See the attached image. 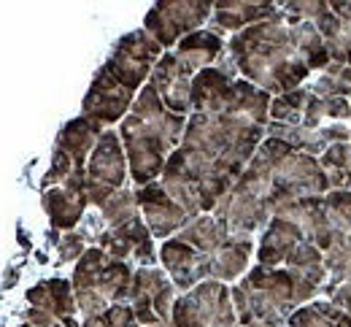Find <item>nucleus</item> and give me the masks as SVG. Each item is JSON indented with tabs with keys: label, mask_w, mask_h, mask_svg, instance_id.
Instances as JSON below:
<instances>
[{
	"label": "nucleus",
	"mask_w": 351,
	"mask_h": 327,
	"mask_svg": "<svg viewBox=\"0 0 351 327\" xmlns=\"http://www.w3.org/2000/svg\"><path fill=\"white\" fill-rule=\"evenodd\" d=\"M281 11L270 22H257L230 41L241 73L265 93L287 95L308 76V62L295 44L292 25H281Z\"/></svg>",
	"instance_id": "f257e3e1"
},
{
	"label": "nucleus",
	"mask_w": 351,
	"mask_h": 327,
	"mask_svg": "<svg viewBox=\"0 0 351 327\" xmlns=\"http://www.w3.org/2000/svg\"><path fill=\"white\" fill-rule=\"evenodd\" d=\"M186 117H178L165 108L157 90L149 84L132 103V114L122 122V141L128 146L130 173L135 184H152L168 162V154L181 141Z\"/></svg>",
	"instance_id": "f03ea898"
},
{
	"label": "nucleus",
	"mask_w": 351,
	"mask_h": 327,
	"mask_svg": "<svg viewBox=\"0 0 351 327\" xmlns=\"http://www.w3.org/2000/svg\"><path fill=\"white\" fill-rule=\"evenodd\" d=\"M173 327H235L230 292L221 281H200L173 303Z\"/></svg>",
	"instance_id": "7ed1b4c3"
},
{
	"label": "nucleus",
	"mask_w": 351,
	"mask_h": 327,
	"mask_svg": "<svg viewBox=\"0 0 351 327\" xmlns=\"http://www.w3.org/2000/svg\"><path fill=\"white\" fill-rule=\"evenodd\" d=\"M160 57H162V47L146 30H135L117 44L114 54L100 71L128 93H135L146 82V76L154 71L152 65H157Z\"/></svg>",
	"instance_id": "20e7f679"
},
{
	"label": "nucleus",
	"mask_w": 351,
	"mask_h": 327,
	"mask_svg": "<svg viewBox=\"0 0 351 327\" xmlns=\"http://www.w3.org/2000/svg\"><path fill=\"white\" fill-rule=\"evenodd\" d=\"M128 157L122 152V141L114 130H103L87 162V200L103 208L125 182Z\"/></svg>",
	"instance_id": "39448f33"
},
{
	"label": "nucleus",
	"mask_w": 351,
	"mask_h": 327,
	"mask_svg": "<svg viewBox=\"0 0 351 327\" xmlns=\"http://www.w3.org/2000/svg\"><path fill=\"white\" fill-rule=\"evenodd\" d=\"M211 14L214 3H157L146 14V33L160 47H173L181 36L197 33Z\"/></svg>",
	"instance_id": "423d86ee"
},
{
	"label": "nucleus",
	"mask_w": 351,
	"mask_h": 327,
	"mask_svg": "<svg viewBox=\"0 0 351 327\" xmlns=\"http://www.w3.org/2000/svg\"><path fill=\"white\" fill-rule=\"evenodd\" d=\"M173 284L165 279L162 271L157 268H138L132 274V311L135 319L143 325H160L168 322L173 314Z\"/></svg>",
	"instance_id": "0eeeda50"
},
{
	"label": "nucleus",
	"mask_w": 351,
	"mask_h": 327,
	"mask_svg": "<svg viewBox=\"0 0 351 327\" xmlns=\"http://www.w3.org/2000/svg\"><path fill=\"white\" fill-rule=\"evenodd\" d=\"M135 200H138V208L143 211L146 228H149L152 235L165 238V235L181 230L192 219L173 197L165 192V187L160 182H152V184L141 187L135 192Z\"/></svg>",
	"instance_id": "6e6552de"
},
{
	"label": "nucleus",
	"mask_w": 351,
	"mask_h": 327,
	"mask_svg": "<svg viewBox=\"0 0 351 327\" xmlns=\"http://www.w3.org/2000/svg\"><path fill=\"white\" fill-rule=\"evenodd\" d=\"M100 249L103 252H111L114 260H122L125 257H135L138 263L143 265H152L154 263V243H152V233L149 228L143 225V219H132L130 225H122V228H108L103 230L97 238Z\"/></svg>",
	"instance_id": "1a4fd4ad"
},
{
	"label": "nucleus",
	"mask_w": 351,
	"mask_h": 327,
	"mask_svg": "<svg viewBox=\"0 0 351 327\" xmlns=\"http://www.w3.org/2000/svg\"><path fill=\"white\" fill-rule=\"evenodd\" d=\"M132 93L125 87H119L114 79H108L103 71L95 76L87 97H84V117L100 122V125H111L117 119H122V114L130 108Z\"/></svg>",
	"instance_id": "9d476101"
},
{
	"label": "nucleus",
	"mask_w": 351,
	"mask_h": 327,
	"mask_svg": "<svg viewBox=\"0 0 351 327\" xmlns=\"http://www.w3.org/2000/svg\"><path fill=\"white\" fill-rule=\"evenodd\" d=\"M221 49H224V41L217 30H197L178 41V49L173 51V62L181 76L192 79L219 57Z\"/></svg>",
	"instance_id": "9b49d317"
},
{
	"label": "nucleus",
	"mask_w": 351,
	"mask_h": 327,
	"mask_svg": "<svg viewBox=\"0 0 351 327\" xmlns=\"http://www.w3.org/2000/svg\"><path fill=\"white\" fill-rule=\"evenodd\" d=\"M100 136H103V125L82 114L79 119H73L62 128V133L57 138V149H62L76 162V171H87V154H92Z\"/></svg>",
	"instance_id": "f8f14e48"
},
{
	"label": "nucleus",
	"mask_w": 351,
	"mask_h": 327,
	"mask_svg": "<svg viewBox=\"0 0 351 327\" xmlns=\"http://www.w3.org/2000/svg\"><path fill=\"white\" fill-rule=\"evenodd\" d=\"M278 16V8L273 3H214V22L217 30H241L252 27V22H265Z\"/></svg>",
	"instance_id": "ddd939ff"
},
{
	"label": "nucleus",
	"mask_w": 351,
	"mask_h": 327,
	"mask_svg": "<svg viewBox=\"0 0 351 327\" xmlns=\"http://www.w3.org/2000/svg\"><path fill=\"white\" fill-rule=\"evenodd\" d=\"M84 206H87V195H82V192H73L68 187L44 189V208L54 228L71 230L82 219Z\"/></svg>",
	"instance_id": "4468645a"
},
{
	"label": "nucleus",
	"mask_w": 351,
	"mask_h": 327,
	"mask_svg": "<svg viewBox=\"0 0 351 327\" xmlns=\"http://www.w3.org/2000/svg\"><path fill=\"white\" fill-rule=\"evenodd\" d=\"M289 327H351V314L335 308V303H308L289 317Z\"/></svg>",
	"instance_id": "2eb2a0df"
},
{
	"label": "nucleus",
	"mask_w": 351,
	"mask_h": 327,
	"mask_svg": "<svg viewBox=\"0 0 351 327\" xmlns=\"http://www.w3.org/2000/svg\"><path fill=\"white\" fill-rule=\"evenodd\" d=\"M322 168L332 189L351 192V143H335L322 154Z\"/></svg>",
	"instance_id": "dca6fc26"
},
{
	"label": "nucleus",
	"mask_w": 351,
	"mask_h": 327,
	"mask_svg": "<svg viewBox=\"0 0 351 327\" xmlns=\"http://www.w3.org/2000/svg\"><path fill=\"white\" fill-rule=\"evenodd\" d=\"M308 103V90H292L270 100V119L276 125H300Z\"/></svg>",
	"instance_id": "f3484780"
},
{
	"label": "nucleus",
	"mask_w": 351,
	"mask_h": 327,
	"mask_svg": "<svg viewBox=\"0 0 351 327\" xmlns=\"http://www.w3.org/2000/svg\"><path fill=\"white\" fill-rule=\"evenodd\" d=\"M103 219L108 222V228H122L130 225L132 219H138V200L128 189H119L103 208H100Z\"/></svg>",
	"instance_id": "a211bd4d"
},
{
	"label": "nucleus",
	"mask_w": 351,
	"mask_h": 327,
	"mask_svg": "<svg viewBox=\"0 0 351 327\" xmlns=\"http://www.w3.org/2000/svg\"><path fill=\"white\" fill-rule=\"evenodd\" d=\"M84 327H138V319H135V311L132 308L122 306V303H114L100 317L87 319Z\"/></svg>",
	"instance_id": "6ab92c4d"
},
{
	"label": "nucleus",
	"mask_w": 351,
	"mask_h": 327,
	"mask_svg": "<svg viewBox=\"0 0 351 327\" xmlns=\"http://www.w3.org/2000/svg\"><path fill=\"white\" fill-rule=\"evenodd\" d=\"M76 171V162L62 152V149H54V157H51V168L46 171L44 176V189L54 187V184H65L68 176Z\"/></svg>",
	"instance_id": "aec40b11"
},
{
	"label": "nucleus",
	"mask_w": 351,
	"mask_h": 327,
	"mask_svg": "<svg viewBox=\"0 0 351 327\" xmlns=\"http://www.w3.org/2000/svg\"><path fill=\"white\" fill-rule=\"evenodd\" d=\"M57 246H60V260L62 263H71V260L84 257V235L68 233L62 238V243H57Z\"/></svg>",
	"instance_id": "412c9836"
},
{
	"label": "nucleus",
	"mask_w": 351,
	"mask_h": 327,
	"mask_svg": "<svg viewBox=\"0 0 351 327\" xmlns=\"http://www.w3.org/2000/svg\"><path fill=\"white\" fill-rule=\"evenodd\" d=\"M152 327H171V325H165V322H160V325H152Z\"/></svg>",
	"instance_id": "4be33fe9"
}]
</instances>
